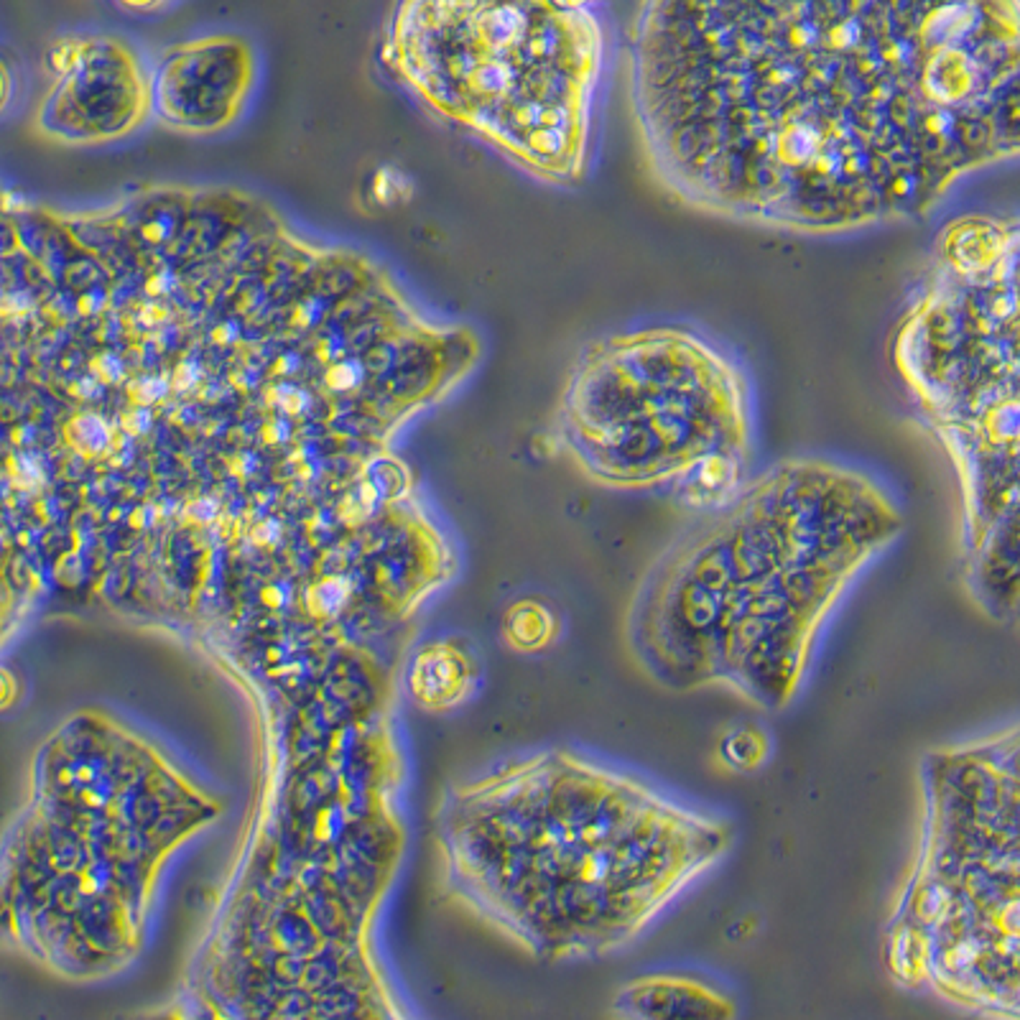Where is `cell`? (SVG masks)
<instances>
[{"label":"cell","mask_w":1020,"mask_h":1020,"mask_svg":"<svg viewBox=\"0 0 1020 1020\" xmlns=\"http://www.w3.org/2000/svg\"><path fill=\"white\" fill-rule=\"evenodd\" d=\"M980 5L656 3L633 84L663 179L799 230L926 212L990 146Z\"/></svg>","instance_id":"cell-1"},{"label":"cell","mask_w":1020,"mask_h":1020,"mask_svg":"<svg viewBox=\"0 0 1020 1020\" xmlns=\"http://www.w3.org/2000/svg\"><path fill=\"white\" fill-rule=\"evenodd\" d=\"M903 528L875 482L786 462L691 526L645 575L627 643L674 691L724 687L783 709L807 681L826 620Z\"/></svg>","instance_id":"cell-2"},{"label":"cell","mask_w":1020,"mask_h":1020,"mask_svg":"<svg viewBox=\"0 0 1020 1020\" xmlns=\"http://www.w3.org/2000/svg\"><path fill=\"white\" fill-rule=\"evenodd\" d=\"M480 822L490 908L549 955L635 941L735 844L727 819L572 753L500 775Z\"/></svg>","instance_id":"cell-3"},{"label":"cell","mask_w":1020,"mask_h":1020,"mask_svg":"<svg viewBox=\"0 0 1020 1020\" xmlns=\"http://www.w3.org/2000/svg\"><path fill=\"white\" fill-rule=\"evenodd\" d=\"M592 470L615 485L687 480L714 506L735 495L745 452L738 373L699 337L651 330L615 340L576 393Z\"/></svg>","instance_id":"cell-4"},{"label":"cell","mask_w":1020,"mask_h":1020,"mask_svg":"<svg viewBox=\"0 0 1020 1020\" xmlns=\"http://www.w3.org/2000/svg\"><path fill=\"white\" fill-rule=\"evenodd\" d=\"M626 1020H732L735 1007L699 977L656 972L633 980L618 1000Z\"/></svg>","instance_id":"cell-5"},{"label":"cell","mask_w":1020,"mask_h":1020,"mask_svg":"<svg viewBox=\"0 0 1020 1020\" xmlns=\"http://www.w3.org/2000/svg\"><path fill=\"white\" fill-rule=\"evenodd\" d=\"M411 694L428 709L462 702L472 684V661L452 643H431L411 666Z\"/></svg>","instance_id":"cell-6"},{"label":"cell","mask_w":1020,"mask_h":1020,"mask_svg":"<svg viewBox=\"0 0 1020 1020\" xmlns=\"http://www.w3.org/2000/svg\"><path fill=\"white\" fill-rule=\"evenodd\" d=\"M554 635H557V620L539 602L523 600L513 605L506 615V638L515 651H523V653L541 651L554 641Z\"/></svg>","instance_id":"cell-7"},{"label":"cell","mask_w":1020,"mask_h":1020,"mask_svg":"<svg viewBox=\"0 0 1020 1020\" xmlns=\"http://www.w3.org/2000/svg\"><path fill=\"white\" fill-rule=\"evenodd\" d=\"M720 757L738 774H753L771 757V735L760 724H735L720 742Z\"/></svg>","instance_id":"cell-8"},{"label":"cell","mask_w":1020,"mask_h":1020,"mask_svg":"<svg viewBox=\"0 0 1020 1020\" xmlns=\"http://www.w3.org/2000/svg\"><path fill=\"white\" fill-rule=\"evenodd\" d=\"M74 437H77L80 445L95 452V449H102V446L108 445V427L99 421L98 416L87 413V416H82V419L74 424Z\"/></svg>","instance_id":"cell-9"},{"label":"cell","mask_w":1020,"mask_h":1020,"mask_svg":"<svg viewBox=\"0 0 1020 1020\" xmlns=\"http://www.w3.org/2000/svg\"><path fill=\"white\" fill-rule=\"evenodd\" d=\"M362 378H365V373H362V367L358 362H340V365H334L330 373H327V383H330L334 391L355 388Z\"/></svg>","instance_id":"cell-10"},{"label":"cell","mask_w":1020,"mask_h":1020,"mask_svg":"<svg viewBox=\"0 0 1020 1020\" xmlns=\"http://www.w3.org/2000/svg\"><path fill=\"white\" fill-rule=\"evenodd\" d=\"M95 373H98L105 383H116V380L120 378V373H123V367H120V362L108 352V355H102V358L95 360Z\"/></svg>","instance_id":"cell-11"},{"label":"cell","mask_w":1020,"mask_h":1020,"mask_svg":"<svg viewBox=\"0 0 1020 1020\" xmlns=\"http://www.w3.org/2000/svg\"><path fill=\"white\" fill-rule=\"evenodd\" d=\"M166 391V383L161 378H146L143 383H138V388L133 391V393L138 395V401H143V403H151V401H156V398H161Z\"/></svg>","instance_id":"cell-12"},{"label":"cell","mask_w":1020,"mask_h":1020,"mask_svg":"<svg viewBox=\"0 0 1020 1020\" xmlns=\"http://www.w3.org/2000/svg\"><path fill=\"white\" fill-rule=\"evenodd\" d=\"M169 230H171V225H169V220H164V217H159V220H153V222H149L146 225V230H143V235L149 238L151 243H161L166 235H169Z\"/></svg>","instance_id":"cell-13"},{"label":"cell","mask_w":1020,"mask_h":1020,"mask_svg":"<svg viewBox=\"0 0 1020 1020\" xmlns=\"http://www.w3.org/2000/svg\"><path fill=\"white\" fill-rule=\"evenodd\" d=\"M319 314H322L319 304H316V301H309V304L298 307L297 322L301 324V327H307V324H312V322H316V319H319Z\"/></svg>","instance_id":"cell-14"},{"label":"cell","mask_w":1020,"mask_h":1020,"mask_svg":"<svg viewBox=\"0 0 1020 1020\" xmlns=\"http://www.w3.org/2000/svg\"><path fill=\"white\" fill-rule=\"evenodd\" d=\"M199 378V370L194 367V365H181L179 370H177V378H174V385L177 388H189L194 380Z\"/></svg>","instance_id":"cell-15"},{"label":"cell","mask_w":1020,"mask_h":1020,"mask_svg":"<svg viewBox=\"0 0 1020 1020\" xmlns=\"http://www.w3.org/2000/svg\"><path fill=\"white\" fill-rule=\"evenodd\" d=\"M169 283H171V273L169 271H161V273H156L153 279L149 281V291L151 294H164L166 289H169Z\"/></svg>","instance_id":"cell-16"},{"label":"cell","mask_w":1020,"mask_h":1020,"mask_svg":"<svg viewBox=\"0 0 1020 1020\" xmlns=\"http://www.w3.org/2000/svg\"><path fill=\"white\" fill-rule=\"evenodd\" d=\"M235 334H238V327H235V324H222V327H217V330L212 332V340H217V342H230Z\"/></svg>","instance_id":"cell-17"},{"label":"cell","mask_w":1020,"mask_h":1020,"mask_svg":"<svg viewBox=\"0 0 1020 1020\" xmlns=\"http://www.w3.org/2000/svg\"><path fill=\"white\" fill-rule=\"evenodd\" d=\"M95 304H99L98 294H84V297L80 298V307H82L84 312H95V309H98Z\"/></svg>","instance_id":"cell-18"}]
</instances>
